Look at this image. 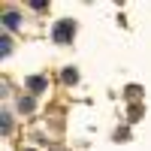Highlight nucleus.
Returning <instances> with one entry per match:
<instances>
[{"mask_svg": "<svg viewBox=\"0 0 151 151\" xmlns=\"http://www.w3.org/2000/svg\"><path fill=\"white\" fill-rule=\"evenodd\" d=\"M3 24H6V27H18V15H15V12H6V15H3Z\"/></svg>", "mask_w": 151, "mask_h": 151, "instance_id": "obj_2", "label": "nucleus"}, {"mask_svg": "<svg viewBox=\"0 0 151 151\" xmlns=\"http://www.w3.org/2000/svg\"><path fill=\"white\" fill-rule=\"evenodd\" d=\"M27 85H30V88H33V91H42V88H45V82H42V79H30V82H27Z\"/></svg>", "mask_w": 151, "mask_h": 151, "instance_id": "obj_3", "label": "nucleus"}, {"mask_svg": "<svg viewBox=\"0 0 151 151\" xmlns=\"http://www.w3.org/2000/svg\"><path fill=\"white\" fill-rule=\"evenodd\" d=\"M73 33H76V24H73V18H60V21L55 24V30H52L55 42H70V40H73Z\"/></svg>", "mask_w": 151, "mask_h": 151, "instance_id": "obj_1", "label": "nucleus"}, {"mask_svg": "<svg viewBox=\"0 0 151 151\" xmlns=\"http://www.w3.org/2000/svg\"><path fill=\"white\" fill-rule=\"evenodd\" d=\"M76 79H79V76H76V70H67V73H64V82H76Z\"/></svg>", "mask_w": 151, "mask_h": 151, "instance_id": "obj_4", "label": "nucleus"}]
</instances>
